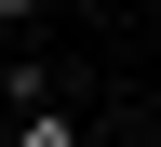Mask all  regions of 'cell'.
Wrapping results in <instances>:
<instances>
[{"mask_svg":"<svg viewBox=\"0 0 161 147\" xmlns=\"http://www.w3.org/2000/svg\"><path fill=\"white\" fill-rule=\"evenodd\" d=\"M14 147H80V120L54 107V94H40V107H14Z\"/></svg>","mask_w":161,"mask_h":147,"instance_id":"obj_1","label":"cell"},{"mask_svg":"<svg viewBox=\"0 0 161 147\" xmlns=\"http://www.w3.org/2000/svg\"><path fill=\"white\" fill-rule=\"evenodd\" d=\"M14 27H40V0H0V40H14Z\"/></svg>","mask_w":161,"mask_h":147,"instance_id":"obj_2","label":"cell"}]
</instances>
